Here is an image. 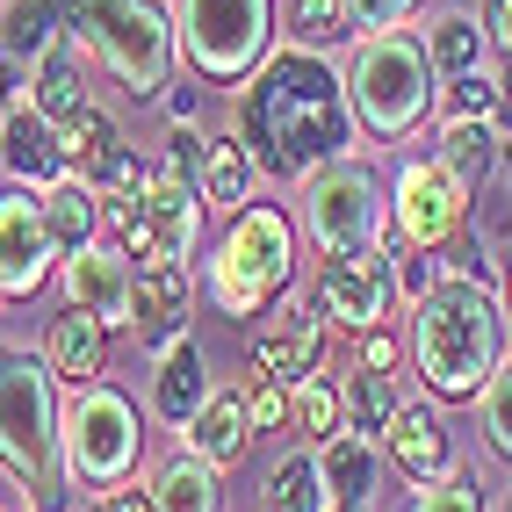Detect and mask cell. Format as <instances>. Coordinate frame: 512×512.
I'll use <instances>...</instances> for the list:
<instances>
[{
	"instance_id": "cell-1",
	"label": "cell",
	"mask_w": 512,
	"mask_h": 512,
	"mask_svg": "<svg viewBox=\"0 0 512 512\" xmlns=\"http://www.w3.org/2000/svg\"><path fill=\"white\" fill-rule=\"evenodd\" d=\"M231 130L246 138V152L267 181H311L325 159L354 152L361 123H354V101H347V73L325 51L282 44V51H267L260 73L238 80Z\"/></svg>"
},
{
	"instance_id": "cell-2",
	"label": "cell",
	"mask_w": 512,
	"mask_h": 512,
	"mask_svg": "<svg viewBox=\"0 0 512 512\" xmlns=\"http://www.w3.org/2000/svg\"><path fill=\"white\" fill-rule=\"evenodd\" d=\"M412 368L433 397H476L505 368V303L469 260H440V282L412 303Z\"/></svg>"
},
{
	"instance_id": "cell-3",
	"label": "cell",
	"mask_w": 512,
	"mask_h": 512,
	"mask_svg": "<svg viewBox=\"0 0 512 512\" xmlns=\"http://www.w3.org/2000/svg\"><path fill=\"white\" fill-rule=\"evenodd\" d=\"M0 469L22 484L29 512H73L58 375L44 354H22V347H0Z\"/></svg>"
},
{
	"instance_id": "cell-4",
	"label": "cell",
	"mask_w": 512,
	"mask_h": 512,
	"mask_svg": "<svg viewBox=\"0 0 512 512\" xmlns=\"http://www.w3.org/2000/svg\"><path fill=\"white\" fill-rule=\"evenodd\" d=\"M65 37H73L130 101L166 94V80H174V65H181L174 8H159V0H73Z\"/></svg>"
},
{
	"instance_id": "cell-5",
	"label": "cell",
	"mask_w": 512,
	"mask_h": 512,
	"mask_svg": "<svg viewBox=\"0 0 512 512\" xmlns=\"http://www.w3.org/2000/svg\"><path fill=\"white\" fill-rule=\"evenodd\" d=\"M347 101H354V123L368 138H383V145L412 138L440 101V73L426 58V37H412V29L361 37L354 58H347Z\"/></svg>"
},
{
	"instance_id": "cell-6",
	"label": "cell",
	"mask_w": 512,
	"mask_h": 512,
	"mask_svg": "<svg viewBox=\"0 0 512 512\" xmlns=\"http://www.w3.org/2000/svg\"><path fill=\"white\" fill-rule=\"evenodd\" d=\"M296 282V231L275 202H246L231 217L224 246L202 260V289L224 318H260L267 296H282Z\"/></svg>"
},
{
	"instance_id": "cell-7",
	"label": "cell",
	"mask_w": 512,
	"mask_h": 512,
	"mask_svg": "<svg viewBox=\"0 0 512 512\" xmlns=\"http://www.w3.org/2000/svg\"><path fill=\"white\" fill-rule=\"evenodd\" d=\"M303 188V231L318 253H368L390 238V181L368 159H325Z\"/></svg>"
},
{
	"instance_id": "cell-8",
	"label": "cell",
	"mask_w": 512,
	"mask_h": 512,
	"mask_svg": "<svg viewBox=\"0 0 512 512\" xmlns=\"http://www.w3.org/2000/svg\"><path fill=\"white\" fill-rule=\"evenodd\" d=\"M174 37L202 80L238 87L275 51V0H174Z\"/></svg>"
},
{
	"instance_id": "cell-9",
	"label": "cell",
	"mask_w": 512,
	"mask_h": 512,
	"mask_svg": "<svg viewBox=\"0 0 512 512\" xmlns=\"http://www.w3.org/2000/svg\"><path fill=\"white\" fill-rule=\"evenodd\" d=\"M145 455V419L116 383H80L65 397V469L87 491H116L138 476Z\"/></svg>"
},
{
	"instance_id": "cell-10",
	"label": "cell",
	"mask_w": 512,
	"mask_h": 512,
	"mask_svg": "<svg viewBox=\"0 0 512 512\" xmlns=\"http://www.w3.org/2000/svg\"><path fill=\"white\" fill-rule=\"evenodd\" d=\"M311 303H318V318L332 332H375L390 318V303H397V275H390V253L383 246H368V253H325L318 267V282H311Z\"/></svg>"
},
{
	"instance_id": "cell-11",
	"label": "cell",
	"mask_w": 512,
	"mask_h": 512,
	"mask_svg": "<svg viewBox=\"0 0 512 512\" xmlns=\"http://www.w3.org/2000/svg\"><path fill=\"white\" fill-rule=\"evenodd\" d=\"M462 217H469V188H462L433 152L397 166V181H390V231L404 238V246L440 253V246L462 231Z\"/></svg>"
},
{
	"instance_id": "cell-12",
	"label": "cell",
	"mask_w": 512,
	"mask_h": 512,
	"mask_svg": "<svg viewBox=\"0 0 512 512\" xmlns=\"http://www.w3.org/2000/svg\"><path fill=\"white\" fill-rule=\"evenodd\" d=\"M58 238L44 224V188H0V296H37L58 275Z\"/></svg>"
},
{
	"instance_id": "cell-13",
	"label": "cell",
	"mask_w": 512,
	"mask_h": 512,
	"mask_svg": "<svg viewBox=\"0 0 512 512\" xmlns=\"http://www.w3.org/2000/svg\"><path fill=\"white\" fill-rule=\"evenodd\" d=\"M58 289H65V303H80L87 318H101V325H138V260H130L116 238H94V246H80V253H65L58 260Z\"/></svg>"
},
{
	"instance_id": "cell-14",
	"label": "cell",
	"mask_w": 512,
	"mask_h": 512,
	"mask_svg": "<svg viewBox=\"0 0 512 512\" xmlns=\"http://www.w3.org/2000/svg\"><path fill=\"white\" fill-rule=\"evenodd\" d=\"M383 455H390V469H397L412 491L440 484V476H455V440H448V426H440L433 404H404L397 426L383 433Z\"/></svg>"
},
{
	"instance_id": "cell-15",
	"label": "cell",
	"mask_w": 512,
	"mask_h": 512,
	"mask_svg": "<svg viewBox=\"0 0 512 512\" xmlns=\"http://www.w3.org/2000/svg\"><path fill=\"white\" fill-rule=\"evenodd\" d=\"M44 361H51V375L58 383H101V368H109V325L101 318H87L80 303H58V311L44 318V347H37Z\"/></svg>"
},
{
	"instance_id": "cell-16",
	"label": "cell",
	"mask_w": 512,
	"mask_h": 512,
	"mask_svg": "<svg viewBox=\"0 0 512 512\" xmlns=\"http://www.w3.org/2000/svg\"><path fill=\"white\" fill-rule=\"evenodd\" d=\"M0 166L22 181V188H51L65 181V152H58V123L37 109V101H22V109L0 116Z\"/></svg>"
},
{
	"instance_id": "cell-17",
	"label": "cell",
	"mask_w": 512,
	"mask_h": 512,
	"mask_svg": "<svg viewBox=\"0 0 512 512\" xmlns=\"http://www.w3.org/2000/svg\"><path fill=\"white\" fill-rule=\"evenodd\" d=\"M246 354L260 361V375H275V383H311L318 375V354H325V318H318V303L303 296L296 311H289V332H253L246 339Z\"/></svg>"
},
{
	"instance_id": "cell-18",
	"label": "cell",
	"mask_w": 512,
	"mask_h": 512,
	"mask_svg": "<svg viewBox=\"0 0 512 512\" xmlns=\"http://www.w3.org/2000/svg\"><path fill=\"white\" fill-rule=\"evenodd\" d=\"M202 397H210V361H202V347H195L188 332H174L159 347V361H152V412L181 433L202 412Z\"/></svg>"
},
{
	"instance_id": "cell-19",
	"label": "cell",
	"mask_w": 512,
	"mask_h": 512,
	"mask_svg": "<svg viewBox=\"0 0 512 512\" xmlns=\"http://www.w3.org/2000/svg\"><path fill=\"white\" fill-rule=\"evenodd\" d=\"M491 22L476 15V8H440L426 22V58H433V73L440 80H469V73H491Z\"/></svg>"
},
{
	"instance_id": "cell-20",
	"label": "cell",
	"mask_w": 512,
	"mask_h": 512,
	"mask_svg": "<svg viewBox=\"0 0 512 512\" xmlns=\"http://www.w3.org/2000/svg\"><path fill=\"white\" fill-rule=\"evenodd\" d=\"M246 440H253L246 390H210V397H202V412L181 426V448H188V455H202L210 469H231L238 455H246Z\"/></svg>"
},
{
	"instance_id": "cell-21",
	"label": "cell",
	"mask_w": 512,
	"mask_h": 512,
	"mask_svg": "<svg viewBox=\"0 0 512 512\" xmlns=\"http://www.w3.org/2000/svg\"><path fill=\"white\" fill-rule=\"evenodd\" d=\"M188 303H195V275H188V260H152V267H138V339L166 347V339L181 332Z\"/></svg>"
},
{
	"instance_id": "cell-22",
	"label": "cell",
	"mask_w": 512,
	"mask_h": 512,
	"mask_svg": "<svg viewBox=\"0 0 512 512\" xmlns=\"http://www.w3.org/2000/svg\"><path fill=\"white\" fill-rule=\"evenodd\" d=\"M498 123L491 116H448V123H440V145H433V159L440 166H448V174L476 195V188H484L491 174H498Z\"/></svg>"
},
{
	"instance_id": "cell-23",
	"label": "cell",
	"mask_w": 512,
	"mask_h": 512,
	"mask_svg": "<svg viewBox=\"0 0 512 512\" xmlns=\"http://www.w3.org/2000/svg\"><path fill=\"white\" fill-rule=\"evenodd\" d=\"M253 181H260V166H253L246 138H238V130H217V138L202 145V202L224 210V217H238L253 202Z\"/></svg>"
},
{
	"instance_id": "cell-24",
	"label": "cell",
	"mask_w": 512,
	"mask_h": 512,
	"mask_svg": "<svg viewBox=\"0 0 512 512\" xmlns=\"http://www.w3.org/2000/svg\"><path fill=\"white\" fill-rule=\"evenodd\" d=\"M152 505L159 512H224V469H210L202 455H166L159 469H152Z\"/></svg>"
},
{
	"instance_id": "cell-25",
	"label": "cell",
	"mask_w": 512,
	"mask_h": 512,
	"mask_svg": "<svg viewBox=\"0 0 512 512\" xmlns=\"http://www.w3.org/2000/svg\"><path fill=\"white\" fill-rule=\"evenodd\" d=\"M29 101H37L51 123L80 116L87 101H94V94H87V65H80V44H73V37H58L37 65H29Z\"/></svg>"
},
{
	"instance_id": "cell-26",
	"label": "cell",
	"mask_w": 512,
	"mask_h": 512,
	"mask_svg": "<svg viewBox=\"0 0 512 512\" xmlns=\"http://www.w3.org/2000/svg\"><path fill=\"white\" fill-rule=\"evenodd\" d=\"M404 412V397L383 368H354L347 383H339V433H354V440H383Z\"/></svg>"
},
{
	"instance_id": "cell-27",
	"label": "cell",
	"mask_w": 512,
	"mask_h": 512,
	"mask_svg": "<svg viewBox=\"0 0 512 512\" xmlns=\"http://www.w3.org/2000/svg\"><path fill=\"white\" fill-rule=\"evenodd\" d=\"M325 484H332V512H375V440H354V433H332L325 448Z\"/></svg>"
},
{
	"instance_id": "cell-28",
	"label": "cell",
	"mask_w": 512,
	"mask_h": 512,
	"mask_svg": "<svg viewBox=\"0 0 512 512\" xmlns=\"http://www.w3.org/2000/svg\"><path fill=\"white\" fill-rule=\"evenodd\" d=\"M44 224H51V238H58V253L94 246V238H101V195H94L80 174L51 181V188H44Z\"/></svg>"
},
{
	"instance_id": "cell-29",
	"label": "cell",
	"mask_w": 512,
	"mask_h": 512,
	"mask_svg": "<svg viewBox=\"0 0 512 512\" xmlns=\"http://www.w3.org/2000/svg\"><path fill=\"white\" fill-rule=\"evenodd\" d=\"M58 37H65V15L51 0H0V51L15 65H37Z\"/></svg>"
},
{
	"instance_id": "cell-30",
	"label": "cell",
	"mask_w": 512,
	"mask_h": 512,
	"mask_svg": "<svg viewBox=\"0 0 512 512\" xmlns=\"http://www.w3.org/2000/svg\"><path fill=\"white\" fill-rule=\"evenodd\" d=\"M267 512H332V484L318 455H282L267 476Z\"/></svg>"
},
{
	"instance_id": "cell-31",
	"label": "cell",
	"mask_w": 512,
	"mask_h": 512,
	"mask_svg": "<svg viewBox=\"0 0 512 512\" xmlns=\"http://www.w3.org/2000/svg\"><path fill=\"white\" fill-rule=\"evenodd\" d=\"M145 174H152V159L138 152V145H123V138H109L87 166H80V181L101 195V202H116V195H138L145 188Z\"/></svg>"
},
{
	"instance_id": "cell-32",
	"label": "cell",
	"mask_w": 512,
	"mask_h": 512,
	"mask_svg": "<svg viewBox=\"0 0 512 512\" xmlns=\"http://www.w3.org/2000/svg\"><path fill=\"white\" fill-rule=\"evenodd\" d=\"M282 15H289V44L303 51H332L339 37H354L347 0H282Z\"/></svg>"
},
{
	"instance_id": "cell-33",
	"label": "cell",
	"mask_w": 512,
	"mask_h": 512,
	"mask_svg": "<svg viewBox=\"0 0 512 512\" xmlns=\"http://www.w3.org/2000/svg\"><path fill=\"white\" fill-rule=\"evenodd\" d=\"M109 138H123V130H116V116L101 109V101H87L80 116H65V123H58V152H65V174H80V166H87V159H94L101 145H109Z\"/></svg>"
},
{
	"instance_id": "cell-34",
	"label": "cell",
	"mask_w": 512,
	"mask_h": 512,
	"mask_svg": "<svg viewBox=\"0 0 512 512\" xmlns=\"http://www.w3.org/2000/svg\"><path fill=\"white\" fill-rule=\"evenodd\" d=\"M476 426H484L491 455H498V462H512V361L491 375L484 390H476Z\"/></svg>"
},
{
	"instance_id": "cell-35",
	"label": "cell",
	"mask_w": 512,
	"mask_h": 512,
	"mask_svg": "<svg viewBox=\"0 0 512 512\" xmlns=\"http://www.w3.org/2000/svg\"><path fill=\"white\" fill-rule=\"evenodd\" d=\"M296 419H303V433L325 448V440L339 433V390L318 383V375H311V383H296Z\"/></svg>"
},
{
	"instance_id": "cell-36",
	"label": "cell",
	"mask_w": 512,
	"mask_h": 512,
	"mask_svg": "<svg viewBox=\"0 0 512 512\" xmlns=\"http://www.w3.org/2000/svg\"><path fill=\"white\" fill-rule=\"evenodd\" d=\"M289 412H296V390H289V383H275V375H260V383L246 390V419H253V433L289 426Z\"/></svg>"
},
{
	"instance_id": "cell-37",
	"label": "cell",
	"mask_w": 512,
	"mask_h": 512,
	"mask_svg": "<svg viewBox=\"0 0 512 512\" xmlns=\"http://www.w3.org/2000/svg\"><path fill=\"white\" fill-rule=\"evenodd\" d=\"M412 15H419V0H347L354 37H375V29H404Z\"/></svg>"
},
{
	"instance_id": "cell-38",
	"label": "cell",
	"mask_w": 512,
	"mask_h": 512,
	"mask_svg": "<svg viewBox=\"0 0 512 512\" xmlns=\"http://www.w3.org/2000/svg\"><path fill=\"white\" fill-rule=\"evenodd\" d=\"M412 512H484V491L469 484V476H440L412 498Z\"/></svg>"
},
{
	"instance_id": "cell-39",
	"label": "cell",
	"mask_w": 512,
	"mask_h": 512,
	"mask_svg": "<svg viewBox=\"0 0 512 512\" xmlns=\"http://www.w3.org/2000/svg\"><path fill=\"white\" fill-rule=\"evenodd\" d=\"M390 275H397V296L404 303H419L440 282V260H426V246H404V253H390Z\"/></svg>"
},
{
	"instance_id": "cell-40",
	"label": "cell",
	"mask_w": 512,
	"mask_h": 512,
	"mask_svg": "<svg viewBox=\"0 0 512 512\" xmlns=\"http://www.w3.org/2000/svg\"><path fill=\"white\" fill-rule=\"evenodd\" d=\"M448 116H498V73L448 80Z\"/></svg>"
},
{
	"instance_id": "cell-41",
	"label": "cell",
	"mask_w": 512,
	"mask_h": 512,
	"mask_svg": "<svg viewBox=\"0 0 512 512\" xmlns=\"http://www.w3.org/2000/svg\"><path fill=\"white\" fill-rule=\"evenodd\" d=\"M22 101H29V65H15L8 51H0V116L22 109Z\"/></svg>"
},
{
	"instance_id": "cell-42",
	"label": "cell",
	"mask_w": 512,
	"mask_h": 512,
	"mask_svg": "<svg viewBox=\"0 0 512 512\" xmlns=\"http://www.w3.org/2000/svg\"><path fill=\"white\" fill-rule=\"evenodd\" d=\"M361 368H383V375L397 368V339H390L383 325H375V332H361Z\"/></svg>"
},
{
	"instance_id": "cell-43",
	"label": "cell",
	"mask_w": 512,
	"mask_h": 512,
	"mask_svg": "<svg viewBox=\"0 0 512 512\" xmlns=\"http://www.w3.org/2000/svg\"><path fill=\"white\" fill-rule=\"evenodd\" d=\"M94 512H159V505H152V491L116 484V491H101V505H94Z\"/></svg>"
},
{
	"instance_id": "cell-44",
	"label": "cell",
	"mask_w": 512,
	"mask_h": 512,
	"mask_svg": "<svg viewBox=\"0 0 512 512\" xmlns=\"http://www.w3.org/2000/svg\"><path fill=\"white\" fill-rule=\"evenodd\" d=\"M484 22H491V44L512 58V0H484Z\"/></svg>"
},
{
	"instance_id": "cell-45",
	"label": "cell",
	"mask_w": 512,
	"mask_h": 512,
	"mask_svg": "<svg viewBox=\"0 0 512 512\" xmlns=\"http://www.w3.org/2000/svg\"><path fill=\"white\" fill-rule=\"evenodd\" d=\"M491 123H498V138L512 145V65L498 73V116H491Z\"/></svg>"
},
{
	"instance_id": "cell-46",
	"label": "cell",
	"mask_w": 512,
	"mask_h": 512,
	"mask_svg": "<svg viewBox=\"0 0 512 512\" xmlns=\"http://www.w3.org/2000/svg\"><path fill=\"white\" fill-rule=\"evenodd\" d=\"M498 303H505V325H512V253H505V296Z\"/></svg>"
},
{
	"instance_id": "cell-47",
	"label": "cell",
	"mask_w": 512,
	"mask_h": 512,
	"mask_svg": "<svg viewBox=\"0 0 512 512\" xmlns=\"http://www.w3.org/2000/svg\"><path fill=\"white\" fill-rule=\"evenodd\" d=\"M505 512H512V505H505Z\"/></svg>"
}]
</instances>
